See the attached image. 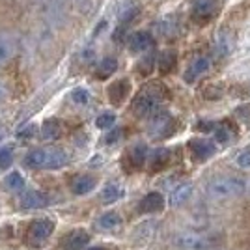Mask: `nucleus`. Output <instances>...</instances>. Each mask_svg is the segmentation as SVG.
<instances>
[{"label":"nucleus","mask_w":250,"mask_h":250,"mask_svg":"<svg viewBox=\"0 0 250 250\" xmlns=\"http://www.w3.org/2000/svg\"><path fill=\"white\" fill-rule=\"evenodd\" d=\"M235 163H237V167L239 168H250V147L239 151V155H237V159H235Z\"/></svg>","instance_id":"nucleus-31"},{"label":"nucleus","mask_w":250,"mask_h":250,"mask_svg":"<svg viewBox=\"0 0 250 250\" xmlns=\"http://www.w3.org/2000/svg\"><path fill=\"white\" fill-rule=\"evenodd\" d=\"M84 250H104V249H101V247H92V249H84Z\"/></svg>","instance_id":"nucleus-35"},{"label":"nucleus","mask_w":250,"mask_h":250,"mask_svg":"<svg viewBox=\"0 0 250 250\" xmlns=\"http://www.w3.org/2000/svg\"><path fill=\"white\" fill-rule=\"evenodd\" d=\"M190 196H192V185L190 183H181L170 192L168 202H170L172 208H177V206H183L187 200H190Z\"/></svg>","instance_id":"nucleus-19"},{"label":"nucleus","mask_w":250,"mask_h":250,"mask_svg":"<svg viewBox=\"0 0 250 250\" xmlns=\"http://www.w3.org/2000/svg\"><path fill=\"white\" fill-rule=\"evenodd\" d=\"M15 54H17V42H15V38L10 36V34H0V67L10 63Z\"/></svg>","instance_id":"nucleus-11"},{"label":"nucleus","mask_w":250,"mask_h":250,"mask_svg":"<svg viewBox=\"0 0 250 250\" xmlns=\"http://www.w3.org/2000/svg\"><path fill=\"white\" fill-rule=\"evenodd\" d=\"M120 136H122V131H120V129H114L112 133H108V135H106V142H108V144H114Z\"/></svg>","instance_id":"nucleus-34"},{"label":"nucleus","mask_w":250,"mask_h":250,"mask_svg":"<svg viewBox=\"0 0 250 250\" xmlns=\"http://www.w3.org/2000/svg\"><path fill=\"white\" fill-rule=\"evenodd\" d=\"M4 188L13 192V194L24 192L26 190V179L19 170H11L10 174L4 177Z\"/></svg>","instance_id":"nucleus-17"},{"label":"nucleus","mask_w":250,"mask_h":250,"mask_svg":"<svg viewBox=\"0 0 250 250\" xmlns=\"http://www.w3.org/2000/svg\"><path fill=\"white\" fill-rule=\"evenodd\" d=\"M60 135H62V124L56 118H49V120L43 122L42 125L43 140H56Z\"/></svg>","instance_id":"nucleus-21"},{"label":"nucleus","mask_w":250,"mask_h":250,"mask_svg":"<svg viewBox=\"0 0 250 250\" xmlns=\"http://www.w3.org/2000/svg\"><path fill=\"white\" fill-rule=\"evenodd\" d=\"M153 45V36L147 30H138L129 38V49L133 52H144L151 49Z\"/></svg>","instance_id":"nucleus-15"},{"label":"nucleus","mask_w":250,"mask_h":250,"mask_svg":"<svg viewBox=\"0 0 250 250\" xmlns=\"http://www.w3.org/2000/svg\"><path fill=\"white\" fill-rule=\"evenodd\" d=\"M147 159V146L146 144H135L129 149V161L135 168H140Z\"/></svg>","instance_id":"nucleus-25"},{"label":"nucleus","mask_w":250,"mask_h":250,"mask_svg":"<svg viewBox=\"0 0 250 250\" xmlns=\"http://www.w3.org/2000/svg\"><path fill=\"white\" fill-rule=\"evenodd\" d=\"M165 196L161 192H147L144 198L138 204V211L140 213H159L165 209Z\"/></svg>","instance_id":"nucleus-13"},{"label":"nucleus","mask_w":250,"mask_h":250,"mask_svg":"<svg viewBox=\"0 0 250 250\" xmlns=\"http://www.w3.org/2000/svg\"><path fill=\"white\" fill-rule=\"evenodd\" d=\"M118 69V60L114 56H104L103 60H99V63L95 65V75L97 79H108L110 75L116 73Z\"/></svg>","instance_id":"nucleus-20"},{"label":"nucleus","mask_w":250,"mask_h":250,"mask_svg":"<svg viewBox=\"0 0 250 250\" xmlns=\"http://www.w3.org/2000/svg\"><path fill=\"white\" fill-rule=\"evenodd\" d=\"M67 163H69V155L62 147L54 146L34 147L22 159V165L30 170H60Z\"/></svg>","instance_id":"nucleus-1"},{"label":"nucleus","mask_w":250,"mask_h":250,"mask_svg":"<svg viewBox=\"0 0 250 250\" xmlns=\"http://www.w3.org/2000/svg\"><path fill=\"white\" fill-rule=\"evenodd\" d=\"M122 224H124V220L120 217V213H116V211H106L97 219V228L103 231H116L122 228Z\"/></svg>","instance_id":"nucleus-18"},{"label":"nucleus","mask_w":250,"mask_h":250,"mask_svg":"<svg viewBox=\"0 0 250 250\" xmlns=\"http://www.w3.org/2000/svg\"><path fill=\"white\" fill-rule=\"evenodd\" d=\"M8 95H10V90H8V86L4 81H0V103H4L6 99H8Z\"/></svg>","instance_id":"nucleus-33"},{"label":"nucleus","mask_w":250,"mask_h":250,"mask_svg":"<svg viewBox=\"0 0 250 250\" xmlns=\"http://www.w3.org/2000/svg\"><path fill=\"white\" fill-rule=\"evenodd\" d=\"M209 67H211V60H209L208 56H198V58H194L192 62L188 63V67L185 69V73H183V81L185 83H194V81H198L202 75H206L209 71Z\"/></svg>","instance_id":"nucleus-10"},{"label":"nucleus","mask_w":250,"mask_h":250,"mask_svg":"<svg viewBox=\"0 0 250 250\" xmlns=\"http://www.w3.org/2000/svg\"><path fill=\"white\" fill-rule=\"evenodd\" d=\"M213 136H215V140H219V142H228L229 140V129L226 125H217L215 129H213Z\"/></svg>","instance_id":"nucleus-30"},{"label":"nucleus","mask_w":250,"mask_h":250,"mask_svg":"<svg viewBox=\"0 0 250 250\" xmlns=\"http://www.w3.org/2000/svg\"><path fill=\"white\" fill-rule=\"evenodd\" d=\"M52 200L47 192H42V190H36V188H30V190H24L21 194V204L22 209H43L51 204Z\"/></svg>","instance_id":"nucleus-8"},{"label":"nucleus","mask_w":250,"mask_h":250,"mask_svg":"<svg viewBox=\"0 0 250 250\" xmlns=\"http://www.w3.org/2000/svg\"><path fill=\"white\" fill-rule=\"evenodd\" d=\"M116 124V114L114 112H101L95 118V125L99 129H112Z\"/></svg>","instance_id":"nucleus-29"},{"label":"nucleus","mask_w":250,"mask_h":250,"mask_svg":"<svg viewBox=\"0 0 250 250\" xmlns=\"http://www.w3.org/2000/svg\"><path fill=\"white\" fill-rule=\"evenodd\" d=\"M161 108V95L159 92L146 88L133 99V112L138 118H149V116L157 112Z\"/></svg>","instance_id":"nucleus-4"},{"label":"nucleus","mask_w":250,"mask_h":250,"mask_svg":"<svg viewBox=\"0 0 250 250\" xmlns=\"http://www.w3.org/2000/svg\"><path fill=\"white\" fill-rule=\"evenodd\" d=\"M188 147L200 159H209V157L217 151V144L213 140H209V138H192Z\"/></svg>","instance_id":"nucleus-14"},{"label":"nucleus","mask_w":250,"mask_h":250,"mask_svg":"<svg viewBox=\"0 0 250 250\" xmlns=\"http://www.w3.org/2000/svg\"><path fill=\"white\" fill-rule=\"evenodd\" d=\"M176 52L174 51H167L161 54V60H159V69H161V73H168V71H172L174 69V65H176Z\"/></svg>","instance_id":"nucleus-27"},{"label":"nucleus","mask_w":250,"mask_h":250,"mask_svg":"<svg viewBox=\"0 0 250 250\" xmlns=\"http://www.w3.org/2000/svg\"><path fill=\"white\" fill-rule=\"evenodd\" d=\"M149 157V165H151V168L153 170H161V168H165L170 163V157H172V153H170V149H167V147H159V149H155Z\"/></svg>","instance_id":"nucleus-22"},{"label":"nucleus","mask_w":250,"mask_h":250,"mask_svg":"<svg viewBox=\"0 0 250 250\" xmlns=\"http://www.w3.org/2000/svg\"><path fill=\"white\" fill-rule=\"evenodd\" d=\"M97 185V179L90 174H79L71 179V192L77 196H84V194H90Z\"/></svg>","instance_id":"nucleus-12"},{"label":"nucleus","mask_w":250,"mask_h":250,"mask_svg":"<svg viewBox=\"0 0 250 250\" xmlns=\"http://www.w3.org/2000/svg\"><path fill=\"white\" fill-rule=\"evenodd\" d=\"M36 135V125L30 124L28 127H24L22 131H19V138H32V136Z\"/></svg>","instance_id":"nucleus-32"},{"label":"nucleus","mask_w":250,"mask_h":250,"mask_svg":"<svg viewBox=\"0 0 250 250\" xmlns=\"http://www.w3.org/2000/svg\"><path fill=\"white\" fill-rule=\"evenodd\" d=\"M71 101L75 104H79V106H86V104L92 101V94H90V90L79 86V88H75L73 92H71Z\"/></svg>","instance_id":"nucleus-28"},{"label":"nucleus","mask_w":250,"mask_h":250,"mask_svg":"<svg viewBox=\"0 0 250 250\" xmlns=\"http://www.w3.org/2000/svg\"><path fill=\"white\" fill-rule=\"evenodd\" d=\"M249 188V181H245L243 177L229 176V174H219L213 176L206 183V190L211 198L215 200H228L243 196Z\"/></svg>","instance_id":"nucleus-2"},{"label":"nucleus","mask_w":250,"mask_h":250,"mask_svg":"<svg viewBox=\"0 0 250 250\" xmlns=\"http://www.w3.org/2000/svg\"><path fill=\"white\" fill-rule=\"evenodd\" d=\"M88 245H90V233L83 228L69 231L62 241L63 250H84Z\"/></svg>","instance_id":"nucleus-9"},{"label":"nucleus","mask_w":250,"mask_h":250,"mask_svg":"<svg viewBox=\"0 0 250 250\" xmlns=\"http://www.w3.org/2000/svg\"><path fill=\"white\" fill-rule=\"evenodd\" d=\"M149 135L155 138H165L172 133V116L165 112V110H157L149 116Z\"/></svg>","instance_id":"nucleus-7"},{"label":"nucleus","mask_w":250,"mask_h":250,"mask_svg":"<svg viewBox=\"0 0 250 250\" xmlns=\"http://www.w3.org/2000/svg\"><path fill=\"white\" fill-rule=\"evenodd\" d=\"M125 194V190L118 183H108L104 185V188L101 190V202L103 204H114Z\"/></svg>","instance_id":"nucleus-23"},{"label":"nucleus","mask_w":250,"mask_h":250,"mask_svg":"<svg viewBox=\"0 0 250 250\" xmlns=\"http://www.w3.org/2000/svg\"><path fill=\"white\" fill-rule=\"evenodd\" d=\"M129 90H131V84L129 81H116L108 86V99H110V103L112 104H122L125 101V97L129 95Z\"/></svg>","instance_id":"nucleus-16"},{"label":"nucleus","mask_w":250,"mask_h":250,"mask_svg":"<svg viewBox=\"0 0 250 250\" xmlns=\"http://www.w3.org/2000/svg\"><path fill=\"white\" fill-rule=\"evenodd\" d=\"M52 231H54V222L51 219H34L26 228L24 241L34 249H40L52 235Z\"/></svg>","instance_id":"nucleus-3"},{"label":"nucleus","mask_w":250,"mask_h":250,"mask_svg":"<svg viewBox=\"0 0 250 250\" xmlns=\"http://www.w3.org/2000/svg\"><path fill=\"white\" fill-rule=\"evenodd\" d=\"M174 245L181 250H209L213 247V241L206 233L198 231H179L174 237Z\"/></svg>","instance_id":"nucleus-5"},{"label":"nucleus","mask_w":250,"mask_h":250,"mask_svg":"<svg viewBox=\"0 0 250 250\" xmlns=\"http://www.w3.org/2000/svg\"><path fill=\"white\" fill-rule=\"evenodd\" d=\"M13 159H15L13 146H10V144L0 146V170H10L13 165Z\"/></svg>","instance_id":"nucleus-26"},{"label":"nucleus","mask_w":250,"mask_h":250,"mask_svg":"<svg viewBox=\"0 0 250 250\" xmlns=\"http://www.w3.org/2000/svg\"><path fill=\"white\" fill-rule=\"evenodd\" d=\"M233 49V38L228 32H219V36L215 38V51L219 52V56H226Z\"/></svg>","instance_id":"nucleus-24"},{"label":"nucleus","mask_w":250,"mask_h":250,"mask_svg":"<svg viewBox=\"0 0 250 250\" xmlns=\"http://www.w3.org/2000/svg\"><path fill=\"white\" fill-rule=\"evenodd\" d=\"M219 11V0H196L192 4L190 17L196 24H206L209 22Z\"/></svg>","instance_id":"nucleus-6"}]
</instances>
